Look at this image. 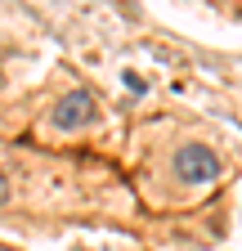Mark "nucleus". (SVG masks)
<instances>
[{
  "mask_svg": "<svg viewBox=\"0 0 242 251\" xmlns=\"http://www.w3.org/2000/svg\"><path fill=\"white\" fill-rule=\"evenodd\" d=\"M175 175H179V184H211L220 175V157L206 144H189L175 152Z\"/></svg>",
  "mask_w": 242,
  "mask_h": 251,
  "instance_id": "f257e3e1",
  "label": "nucleus"
},
{
  "mask_svg": "<svg viewBox=\"0 0 242 251\" xmlns=\"http://www.w3.org/2000/svg\"><path fill=\"white\" fill-rule=\"evenodd\" d=\"M95 112H99V108H95V99H90L85 90H72L68 99L58 103L54 126H58V130H76V126H90V121H95Z\"/></svg>",
  "mask_w": 242,
  "mask_h": 251,
  "instance_id": "f03ea898",
  "label": "nucleus"
}]
</instances>
